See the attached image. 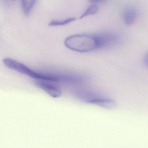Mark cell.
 Here are the masks:
<instances>
[{
    "label": "cell",
    "instance_id": "cell-1",
    "mask_svg": "<svg viewBox=\"0 0 148 148\" xmlns=\"http://www.w3.org/2000/svg\"><path fill=\"white\" fill-rule=\"evenodd\" d=\"M64 45L69 49L78 52H89L97 49L94 35L79 34L71 35L66 38Z\"/></svg>",
    "mask_w": 148,
    "mask_h": 148
},
{
    "label": "cell",
    "instance_id": "cell-2",
    "mask_svg": "<svg viewBox=\"0 0 148 148\" xmlns=\"http://www.w3.org/2000/svg\"><path fill=\"white\" fill-rule=\"evenodd\" d=\"M3 63L8 68L38 80L40 79L52 82H60V74L45 75L33 71L22 63L9 58L4 59Z\"/></svg>",
    "mask_w": 148,
    "mask_h": 148
},
{
    "label": "cell",
    "instance_id": "cell-3",
    "mask_svg": "<svg viewBox=\"0 0 148 148\" xmlns=\"http://www.w3.org/2000/svg\"><path fill=\"white\" fill-rule=\"evenodd\" d=\"M97 49L109 48L118 45L121 40L120 35L114 32H106L94 35Z\"/></svg>",
    "mask_w": 148,
    "mask_h": 148
},
{
    "label": "cell",
    "instance_id": "cell-4",
    "mask_svg": "<svg viewBox=\"0 0 148 148\" xmlns=\"http://www.w3.org/2000/svg\"><path fill=\"white\" fill-rule=\"evenodd\" d=\"M35 84L52 97L57 98L61 96L62 92L59 88L51 84L40 80H36Z\"/></svg>",
    "mask_w": 148,
    "mask_h": 148
},
{
    "label": "cell",
    "instance_id": "cell-5",
    "mask_svg": "<svg viewBox=\"0 0 148 148\" xmlns=\"http://www.w3.org/2000/svg\"><path fill=\"white\" fill-rule=\"evenodd\" d=\"M122 14L125 24L127 25H131L134 24L136 20L137 10L134 6L129 5L124 8Z\"/></svg>",
    "mask_w": 148,
    "mask_h": 148
},
{
    "label": "cell",
    "instance_id": "cell-6",
    "mask_svg": "<svg viewBox=\"0 0 148 148\" xmlns=\"http://www.w3.org/2000/svg\"><path fill=\"white\" fill-rule=\"evenodd\" d=\"M89 103L97 105L109 110H113L117 107V104L116 101L113 99L104 98L96 97L91 100Z\"/></svg>",
    "mask_w": 148,
    "mask_h": 148
},
{
    "label": "cell",
    "instance_id": "cell-7",
    "mask_svg": "<svg viewBox=\"0 0 148 148\" xmlns=\"http://www.w3.org/2000/svg\"><path fill=\"white\" fill-rule=\"evenodd\" d=\"M21 5L24 14L26 16H28L32 10L34 5H35L36 1L23 0V1H21Z\"/></svg>",
    "mask_w": 148,
    "mask_h": 148
},
{
    "label": "cell",
    "instance_id": "cell-8",
    "mask_svg": "<svg viewBox=\"0 0 148 148\" xmlns=\"http://www.w3.org/2000/svg\"><path fill=\"white\" fill-rule=\"evenodd\" d=\"M75 18H70L64 20H54L52 21L49 23V25L50 26H63L65 25L70 24L72 22H73L76 20Z\"/></svg>",
    "mask_w": 148,
    "mask_h": 148
},
{
    "label": "cell",
    "instance_id": "cell-9",
    "mask_svg": "<svg viewBox=\"0 0 148 148\" xmlns=\"http://www.w3.org/2000/svg\"><path fill=\"white\" fill-rule=\"evenodd\" d=\"M98 6L96 4H94L90 5L86 9V11L81 15L80 19H82L86 16L93 15L97 13V12L98 11Z\"/></svg>",
    "mask_w": 148,
    "mask_h": 148
},
{
    "label": "cell",
    "instance_id": "cell-10",
    "mask_svg": "<svg viewBox=\"0 0 148 148\" xmlns=\"http://www.w3.org/2000/svg\"><path fill=\"white\" fill-rule=\"evenodd\" d=\"M144 60V63H145V65H146V66H147V65H148V55H147V54L145 57Z\"/></svg>",
    "mask_w": 148,
    "mask_h": 148
}]
</instances>
